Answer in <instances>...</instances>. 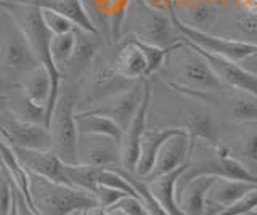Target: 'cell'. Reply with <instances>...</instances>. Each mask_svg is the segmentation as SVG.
Instances as JSON below:
<instances>
[{
    "label": "cell",
    "instance_id": "6da1fadb",
    "mask_svg": "<svg viewBox=\"0 0 257 215\" xmlns=\"http://www.w3.org/2000/svg\"><path fill=\"white\" fill-rule=\"evenodd\" d=\"M159 73H164L169 77L167 85L172 90L185 97L227 89L203 53L185 41L171 50L164 68Z\"/></svg>",
    "mask_w": 257,
    "mask_h": 215
},
{
    "label": "cell",
    "instance_id": "7a4b0ae2",
    "mask_svg": "<svg viewBox=\"0 0 257 215\" xmlns=\"http://www.w3.org/2000/svg\"><path fill=\"white\" fill-rule=\"evenodd\" d=\"M40 65L34 50L8 10L2 7L0 13V71H2V90L20 85L29 71Z\"/></svg>",
    "mask_w": 257,
    "mask_h": 215
},
{
    "label": "cell",
    "instance_id": "3957f363",
    "mask_svg": "<svg viewBox=\"0 0 257 215\" xmlns=\"http://www.w3.org/2000/svg\"><path fill=\"white\" fill-rule=\"evenodd\" d=\"M124 34L134 36L147 44L161 47V49H172L182 42V36L174 26L171 13L155 9L145 0H132L131 2L124 21L122 37Z\"/></svg>",
    "mask_w": 257,
    "mask_h": 215
},
{
    "label": "cell",
    "instance_id": "277c9868",
    "mask_svg": "<svg viewBox=\"0 0 257 215\" xmlns=\"http://www.w3.org/2000/svg\"><path fill=\"white\" fill-rule=\"evenodd\" d=\"M2 7L5 10H8V13L20 25L23 33L28 37L32 50H34L36 58L39 60L40 65L48 69L56 89L61 90L63 73L56 66V63L53 61L52 57L50 45H52L53 34L45 26L42 18V10L36 5L23 2V0H2Z\"/></svg>",
    "mask_w": 257,
    "mask_h": 215
},
{
    "label": "cell",
    "instance_id": "5b68a950",
    "mask_svg": "<svg viewBox=\"0 0 257 215\" xmlns=\"http://www.w3.org/2000/svg\"><path fill=\"white\" fill-rule=\"evenodd\" d=\"M31 189L36 209L42 215H72L100 205L93 193L77 186L61 185L31 173Z\"/></svg>",
    "mask_w": 257,
    "mask_h": 215
},
{
    "label": "cell",
    "instance_id": "8992f818",
    "mask_svg": "<svg viewBox=\"0 0 257 215\" xmlns=\"http://www.w3.org/2000/svg\"><path fill=\"white\" fill-rule=\"evenodd\" d=\"M80 98L79 90H72L66 85V90L60 92L58 101L50 117L48 129L52 132L53 151L66 164L79 162V127H77V103Z\"/></svg>",
    "mask_w": 257,
    "mask_h": 215
},
{
    "label": "cell",
    "instance_id": "52a82bcc",
    "mask_svg": "<svg viewBox=\"0 0 257 215\" xmlns=\"http://www.w3.org/2000/svg\"><path fill=\"white\" fill-rule=\"evenodd\" d=\"M117 44V53L112 65L119 74L135 82L158 74L164 68L169 53L174 49H161L134 36H124Z\"/></svg>",
    "mask_w": 257,
    "mask_h": 215
},
{
    "label": "cell",
    "instance_id": "ba28073f",
    "mask_svg": "<svg viewBox=\"0 0 257 215\" xmlns=\"http://www.w3.org/2000/svg\"><path fill=\"white\" fill-rule=\"evenodd\" d=\"M169 13H171L174 26L177 28V31H179L182 36V41L195 45L198 49L204 50L207 53H212V55H217V57H223V58H228V60L239 63L257 50L255 45L235 41V39H231V37H223V36H217L212 33H206V31L190 28L187 25H183V23L177 18L174 10H171Z\"/></svg>",
    "mask_w": 257,
    "mask_h": 215
},
{
    "label": "cell",
    "instance_id": "9c48e42d",
    "mask_svg": "<svg viewBox=\"0 0 257 215\" xmlns=\"http://www.w3.org/2000/svg\"><path fill=\"white\" fill-rule=\"evenodd\" d=\"M188 98L209 103L214 111H219L220 114L236 124L257 125V95L227 87L211 93H195Z\"/></svg>",
    "mask_w": 257,
    "mask_h": 215
},
{
    "label": "cell",
    "instance_id": "30bf717a",
    "mask_svg": "<svg viewBox=\"0 0 257 215\" xmlns=\"http://www.w3.org/2000/svg\"><path fill=\"white\" fill-rule=\"evenodd\" d=\"M2 140L18 149H53L52 132L45 124L29 122L2 113Z\"/></svg>",
    "mask_w": 257,
    "mask_h": 215
},
{
    "label": "cell",
    "instance_id": "8fae6325",
    "mask_svg": "<svg viewBox=\"0 0 257 215\" xmlns=\"http://www.w3.org/2000/svg\"><path fill=\"white\" fill-rule=\"evenodd\" d=\"M134 84L135 81H131V79L119 74L114 65L109 66L108 63H103V65L93 68V71L87 79L82 93H80V98H82V103L88 105L85 109H90L100 105L101 101L131 89Z\"/></svg>",
    "mask_w": 257,
    "mask_h": 215
},
{
    "label": "cell",
    "instance_id": "7c38bea8",
    "mask_svg": "<svg viewBox=\"0 0 257 215\" xmlns=\"http://www.w3.org/2000/svg\"><path fill=\"white\" fill-rule=\"evenodd\" d=\"M150 79L137 81L131 89L120 92V93L114 95V97L101 101L100 105H96L90 109H85V111H88V113L106 116L122 127V130H125L127 127L131 125L135 114L139 113V109L142 106L143 98H145V92H147V82Z\"/></svg>",
    "mask_w": 257,
    "mask_h": 215
},
{
    "label": "cell",
    "instance_id": "4fadbf2b",
    "mask_svg": "<svg viewBox=\"0 0 257 215\" xmlns=\"http://www.w3.org/2000/svg\"><path fill=\"white\" fill-rule=\"evenodd\" d=\"M77 164L103 169L122 165V145L120 141L103 135H80Z\"/></svg>",
    "mask_w": 257,
    "mask_h": 215
},
{
    "label": "cell",
    "instance_id": "5bb4252c",
    "mask_svg": "<svg viewBox=\"0 0 257 215\" xmlns=\"http://www.w3.org/2000/svg\"><path fill=\"white\" fill-rule=\"evenodd\" d=\"M13 149L21 161V164L32 175H37V177L50 180L53 183L74 186L66 172V162L53 149L48 151H32V149H18V148Z\"/></svg>",
    "mask_w": 257,
    "mask_h": 215
},
{
    "label": "cell",
    "instance_id": "9a60e30c",
    "mask_svg": "<svg viewBox=\"0 0 257 215\" xmlns=\"http://www.w3.org/2000/svg\"><path fill=\"white\" fill-rule=\"evenodd\" d=\"M195 145H196V140L191 138L190 133L185 129L180 133L171 137L163 145V148H161L151 173L143 180H153L156 177H161V175L174 172L183 164H187L193 156Z\"/></svg>",
    "mask_w": 257,
    "mask_h": 215
},
{
    "label": "cell",
    "instance_id": "2e32d148",
    "mask_svg": "<svg viewBox=\"0 0 257 215\" xmlns=\"http://www.w3.org/2000/svg\"><path fill=\"white\" fill-rule=\"evenodd\" d=\"M151 98H153V89L150 81L147 82V92H145L143 103L139 109V113L135 114L134 121L131 125L124 130V138H122V165L125 170L134 172L137 169L140 157V146L143 135L147 132V122H148V111L151 106Z\"/></svg>",
    "mask_w": 257,
    "mask_h": 215
},
{
    "label": "cell",
    "instance_id": "e0dca14e",
    "mask_svg": "<svg viewBox=\"0 0 257 215\" xmlns=\"http://www.w3.org/2000/svg\"><path fill=\"white\" fill-rule=\"evenodd\" d=\"M182 129L187 130L191 138L206 145L219 146L222 141L220 121L211 106H191L185 111Z\"/></svg>",
    "mask_w": 257,
    "mask_h": 215
},
{
    "label": "cell",
    "instance_id": "ac0fdd59",
    "mask_svg": "<svg viewBox=\"0 0 257 215\" xmlns=\"http://www.w3.org/2000/svg\"><path fill=\"white\" fill-rule=\"evenodd\" d=\"M195 49L199 53H203V57L209 61V65L212 66L215 74L219 76V79L225 87H228V89H233V90L257 95V76L249 73L241 63L223 58V57H217V55H212V53H207L204 50L198 49V47H195Z\"/></svg>",
    "mask_w": 257,
    "mask_h": 215
},
{
    "label": "cell",
    "instance_id": "d6986e66",
    "mask_svg": "<svg viewBox=\"0 0 257 215\" xmlns=\"http://www.w3.org/2000/svg\"><path fill=\"white\" fill-rule=\"evenodd\" d=\"M23 2L36 5L39 9H47L60 13L84 33L101 34L84 0H23Z\"/></svg>",
    "mask_w": 257,
    "mask_h": 215
},
{
    "label": "cell",
    "instance_id": "ffe728a7",
    "mask_svg": "<svg viewBox=\"0 0 257 215\" xmlns=\"http://www.w3.org/2000/svg\"><path fill=\"white\" fill-rule=\"evenodd\" d=\"M183 129L182 127H163V129H147L142 140L140 146V157L139 164H137L135 175H139L140 178H147L151 173L155 162L158 159V154L164 143L174 137V135L180 133Z\"/></svg>",
    "mask_w": 257,
    "mask_h": 215
},
{
    "label": "cell",
    "instance_id": "44dd1931",
    "mask_svg": "<svg viewBox=\"0 0 257 215\" xmlns=\"http://www.w3.org/2000/svg\"><path fill=\"white\" fill-rule=\"evenodd\" d=\"M217 177L203 175L177 188V201L185 215L207 213V191Z\"/></svg>",
    "mask_w": 257,
    "mask_h": 215
},
{
    "label": "cell",
    "instance_id": "7402d4cb",
    "mask_svg": "<svg viewBox=\"0 0 257 215\" xmlns=\"http://www.w3.org/2000/svg\"><path fill=\"white\" fill-rule=\"evenodd\" d=\"M101 34H92L84 33L77 29V45L72 58L63 69V76L66 73H71L74 77L82 76L87 71H90V66L95 65L98 58L100 47H101Z\"/></svg>",
    "mask_w": 257,
    "mask_h": 215
},
{
    "label": "cell",
    "instance_id": "603a6c76",
    "mask_svg": "<svg viewBox=\"0 0 257 215\" xmlns=\"http://www.w3.org/2000/svg\"><path fill=\"white\" fill-rule=\"evenodd\" d=\"M254 189H257V183L217 177L207 191V207H219L222 210L225 207L238 202L239 199H243Z\"/></svg>",
    "mask_w": 257,
    "mask_h": 215
},
{
    "label": "cell",
    "instance_id": "cb8c5ba5",
    "mask_svg": "<svg viewBox=\"0 0 257 215\" xmlns=\"http://www.w3.org/2000/svg\"><path fill=\"white\" fill-rule=\"evenodd\" d=\"M190 162L191 159L174 172L161 175V177H156L153 180H147L151 193L155 194V197L164 207L169 215H185L183 210L180 209L179 201H177V188H179V180L182 178L183 172L188 169Z\"/></svg>",
    "mask_w": 257,
    "mask_h": 215
},
{
    "label": "cell",
    "instance_id": "d4e9b609",
    "mask_svg": "<svg viewBox=\"0 0 257 215\" xmlns=\"http://www.w3.org/2000/svg\"><path fill=\"white\" fill-rule=\"evenodd\" d=\"M13 117L23 119V121L45 124L47 125V109L44 106L36 105L34 101L26 97L20 87L4 90V111Z\"/></svg>",
    "mask_w": 257,
    "mask_h": 215
},
{
    "label": "cell",
    "instance_id": "484cf974",
    "mask_svg": "<svg viewBox=\"0 0 257 215\" xmlns=\"http://www.w3.org/2000/svg\"><path fill=\"white\" fill-rule=\"evenodd\" d=\"M174 13L183 25L199 31H206V33H212V26L215 25L217 17H219L217 7L211 0L187 2L180 5L179 10L174 9Z\"/></svg>",
    "mask_w": 257,
    "mask_h": 215
},
{
    "label": "cell",
    "instance_id": "4316f807",
    "mask_svg": "<svg viewBox=\"0 0 257 215\" xmlns=\"http://www.w3.org/2000/svg\"><path fill=\"white\" fill-rule=\"evenodd\" d=\"M2 169L8 173V177L13 181L16 189L26 197L28 204L32 209H36L34 197H32V189H31V172L21 164L13 146L10 143H7L5 140H2Z\"/></svg>",
    "mask_w": 257,
    "mask_h": 215
},
{
    "label": "cell",
    "instance_id": "83f0119b",
    "mask_svg": "<svg viewBox=\"0 0 257 215\" xmlns=\"http://www.w3.org/2000/svg\"><path fill=\"white\" fill-rule=\"evenodd\" d=\"M220 146L257 177V130L243 133L230 141L222 140Z\"/></svg>",
    "mask_w": 257,
    "mask_h": 215
},
{
    "label": "cell",
    "instance_id": "f1b7e54d",
    "mask_svg": "<svg viewBox=\"0 0 257 215\" xmlns=\"http://www.w3.org/2000/svg\"><path fill=\"white\" fill-rule=\"evenodd\" d=\"M77 127L80 135H103V137L120 141L122 145V127L106 116L88 113V111H77Z\"/></svg>",
    "mask_w": 257,
    "mask_h": 215
},
{
    "label": "cell",
    "instance_id": "f546056e",
    "mask_svg": "<svg viewBox=\"0 0 257 215\" xmlns=\"http://www.w3.org/2000/svg\"><path fill=\"white\" fill-rule=\"evenodd\" d=\"M76 45H77V29L72 31V33L58 34L52 37V45H50L52 57L61 73L64 66H66L69 60L72 58V55H74Z\"/></svg>",
    "mask_w": 257,
    "mask_h": 215
},
{
    "label": "cell",
    "instance_id": "4dcf8cb0",
    "mask_svg": "<svg viewBox=\"0 0 257 215\" xmlns=\"http://www.w3.org/2000/svg\"><path fill=\"white\" fill-rule=\"evenodd\" d=\"M236 36L235 41H241L257 47V15L255 13H243L233 21Z\"/></svg>",
    "mask_w": 257,
    "mask_h": 215
},
{
    "label": "cell",
    "instance_id": "1f68e13d",
    "mask_svg": "<svg viewBox=\"0 0 257 215\" xmlns=\"http://www.w3.org/2000/svg\"><path fill=\"white\" fill-rule=\"evenodd\" d=\"M40 10H42V18H44L47 29L50 31L53 36L72 33V31L77 29L68 18H64L63 15L56 13L53 10H47V9H40Z\"/></svg>",
    "mask_w": 257,
    "mask_h": 215
},
{
    "label": "cell",
    "instance_id": "d6a6232c",
    "mask_svg": "<svg viewBox=\"0 0 257 215\" xmlns=\"http://www.w3.org/2000/svg\"><path fill=\"white\" fill-rule=\"evenodd\" d=\"M95 197L98 199V204L101 207H104V209H109V207H112L114 204H117L120 199H122L124 196H128L125 193H122V191L119 189H112L109 186H103L100 185L98 188H96L93 191Z\"/></svg>",
    "mask_w": 257,
    "mask_h": 215
},
{
    "label": "cell",
    "instance_id": "836d02e7",
    "mask_svg": "<svg viewBox=\"0 0 257 215\" xmlns=\"http://www.w3.org/2000/svg\"><path fill=\"white\" fill-rule=\"evenodd\" d=\"M114 205L120 207L127 215H150L145 204L137 196H124Z\"/></svg>",
    "mask_w": 257,
    "mask_h": 215
},
{
    "label": "cell",
    "instance_id": "e575fe53",
    "mask_svg": "<svg viewBox=\"0 0 257 215\" xmlns=\"http://www.w3.org/2000/svg\"><path fill=\"white\" fill-rule=\"evenodd\" d=\"M13 183V181H12ZM15 186V185H13ZM13 210H15V215H42L39 210L36 209H32V207L28 204L26 201V197H24L18 189H16L15 186V207H13Z\"/></svg>",
    "mask_w": 257,
    "mask_h": 215
},
{
    "label": "cell",
    "instance_id": "d590c367",
    "mask_svg": "<svg viewBox=\"0 0 257 215\" xmlns=\"http://www.w3.org/2000/svg\"><path fill=\"white\" fill-rule=\"evenodd\" d=\"M238 9L244 13H255L257 15V0H231Z\"/></svg>",
    "mask_w": 257,
    "mask_h": 215
},
{
    "label": "cell",
    "instance_id": "8d00e7d4",
    "mask_svg": "<svg viewBox=\"0 0 257 215\" xmlns=\"http://www.w3.org/2000/svg\"><path fill=\"white\" fill-rule=\"evenodd\" d=\"M239 63L249 71V73H252V74L257 76V50L252 55H249L247 58H244L243 61H239Z\"/></svg>",
    "mask_w": 257,
    "mask_h": 215
},
{
    "label": "cell",
    "instance_id": "74e56055",
    "mask_svg": "<svg viewBox=\"0 0 257 215\" xmlns=\"http://www.w3.org/2000/svg\"><path fill=\"white\" fill-rule=\"evenodd\" d=\"M148 5L155 7V9H161V10H166V12H171L174 10V5L167 0H145Z\"/></svg>",
    "mask_w": 257,
    "mask_h": 215
},
{
    "label": "cell",
    "instance_id": "f35d334b",
    "mask_svg": "<svg viewBox=\"0 0 257 215\" xmlns=\"http://www.w3.org/2000/svg\"><path fill=\"white\" fill-rule=\"evenodd\" d=\"M85 215H108V209H104L101 205H95L85 210Z\"/></svg>",
    "mask_w": 257,
    "mask_h": 215
},
{
    "label": "cell",
    "instance_id": "ab89813d",
    "mask_svg": "<svg viewBox=\"0 0 257 215\" xmlns=\"http://www.w3.org/2000/svg\"><path fill=\"white\" fill-rule=\"evenodd\" d=\"M108 215H127L120 207H117V205H112V207H109L108 209Z\"/></svg>",
    "mask_w": 257,
    "mask_h": 215
},
{
    "label": "cell",
    "instance_id": "60d3db41",
    "mask_svg": "<svg viewBox=\"0 0 257 215\" xmlns=\"http://www.w3.org/2000/svg\"><path fill=\"white\" fill-rule=\"evenodd\" d=\"M249 215H257V207H255V209H252L251 212H249Z\"/></svg>",
    "mask_w": 257,
    "mask_h": 215
},
{
    "label": "cell",
    "instance_id": "b9f144b4",
    "mask_svg": "<svg viewBox=\"0 0 257 215\" xmlns=\"http://www.w3.org/2000/svg\"><path fill=\"white\" fill-rule=\"evenodd\" d=\"M167 2H171V4H172V5L175 7V0H167Z\"/></svg>",
    "mask_w": 257,
    "mask_h": 215
},
{
    "label": "cell",
    "instance_id": "7bdbcfd3",
    "mask_svg": "<svg viewBox=\"0 0 257 215\" xmlns=\"http://www.w3.org/2000/svg\"><path fill=\"white\" fill-rule=\"evenodd\" d=\"M79 215H85V210H82V212H80Z\"/></svg>",
    "mask_w": 257,
    "mask_h": 215
},
{
    "label": "cell",
    "instance_id": "ee69618b",
    "mask_svg": "<svg viewBox=\"0 0 257 215\" xmlns=\"http://www.w3.org/2000/svg\"><path fill=\"white\" fill-rule=\"evenodd\" d=\"M79 213H80V212H76V213H72V215H79Z\"/></svg>",
    "mask_w": 257,
    "mask_h": 215
},
{
    "label": "cell",
    "instance_id": "f6af8a7d",
    "mask_svg": "<svg viewBox=\"0 0 257 215\" xmlns=\"http://www.w3.org/2000/svg\"><path fill=\"white\" fill-rule=\"evenodd\" d=\"M247 215H249V213H247Z\"/></svg>",
    "mask_w": 257,
    "mask_h": 215
}]
</instances>
